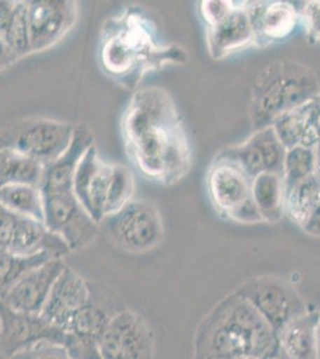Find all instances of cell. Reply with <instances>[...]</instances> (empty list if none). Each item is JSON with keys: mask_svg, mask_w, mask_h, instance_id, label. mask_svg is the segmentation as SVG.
Instances as JSON below:
<instances>
[{"mask_svg": "<svg viewBox=\"0 0 320 359\" xmlns=\"http://www.w3.org/2000/svg\"><path fill=\"white\" fill-rule=\"evenodd\" d=\"M45 167L10 149H0V188L8 184H33L40 187Z\"/></svg>", "mask_w": 320, "mask_h": 359, "instance_id": "24", "label": "cell"}, {"mask_svg": "<svg viewBox=\"0 0 320 359\" xmlns=\"http://www.w3.org/2000/svg\"><path fill=\"white\" fill-rule=\"evenodd\" d=\"M320 205V179L316 174L301 181L286 196V216L302 228L309 215Z\"/></svg>", "mask_w": 320, "mask_h": 359, "instance_id": "27", "label": "cell"}, {"mask_svg": "<svg viewBox=\"0 0 320 359\" xmlns=\"http://www.w3.org/2000/svg\"><path fill=\"white\" fill-rule=\"evenodd\" d=\"M287 149L281 143L272 126L265 127L246 139L244 143L225 147L218 157L230 159L238 164L250 179L260 174H282Z\"/></svg>", "mask_w": 320, "mask_h": 359, "instance_id": "14", "label": "cell"}, {"mask_svg": "<svg viewBox=\"0 0 320 359\" xmlns=\"http://www.w3.org/2000/svg\"><path fill=\"white\" fill-rule=\"evenodd\" d=\"M18 60H20V57H17V54L0 37V71L8 69L10 66L16 64Z\"/></svg>", "mask_w": 320, "mask_h": 359, "instance_id": "34", "label": "cell"}, {"mask_svg": "<svg viewBox=\"0 0 320 359\" xmlns=\"http://www.w3.org/2000/svg\"><path fill=\"white\" fill-rule=\"evenodd\" d=\"M20 215L0 204V249H8L13 242Z\"/></svg>", "mask_w": 320, "mask_h": 359, "instance_id": "33", "label": "cell"}, {"mask_svg": "<svg viewBox=\"0 0 320 359\" xmlns=\"http://www.w3.org/2000/svg\"><path fill=\"white\" fill-rule=\"evenodd\" d=\"M208 49L214 59L235 53L237 50L256 43L255 33L245 6L235 5L223 21L208 27Z\"/></svg>", "mask_w": 320, "mask_h": 359, "instance_id": "20", "label": "cell"}, {"mask_svg": "<svg viewBox=\"0 0 320 359\" xmlns=\"http://www.w3.org/2000/svg\"><path fill=\"white\" fill-rule=\"evenodd\" d=\"M74 128L53 118H23L0 131V149H10L47 167L69 150Z\"/></svg>", "mask_w": 320, "mask_h": 359, "instance_id": "5", "label": "cell"}, {"mask_svg": "<svg viewBox=\"0 0 320 359\" xmlns=\"http://www.w3.org/2000/svg\"><path fill=\"white\" fill-rule=\"evenodd\" d=\"M320 94L316 72L301 62H270L256 77L249 114L255 131L272 126L275 118Z\"/></svg>", "mask_w": 320, "mask_h": 359, "instance_id": "4", "label": "cell"}, {"mask_svg": "<svg viewBox=\"0 0 320 359\" xmlns=\"http://www.w3.org/2000/svg\"><path fill=\"white\" fill-rule=\"evenodd\" d=\"M246 299L276 334L308 311L292 283L276 276L252 278L235 291Z\"/></svg>", "mask_w": 320, "mask_h": 359, "instance_id": "9", "label": "cell"}, {"mask_svg": "<svg viewBox=\"0 0 320 359\" xmlns=\"http://www.w3.org/2000/svg\"><path fill=\"white\" fill-rule=\"evenodd\" d=\"M126 306L115 292L90 282V297L66 330L65 348L74 359H101L99 345L113 316Z\"/></svg>", "mask_w": 320, "mask_h": 359, "instance_id": "6", "label": "cell"}, {"mask_svg": "<svg viewBox=\"0 0 320 359\" xmlns=\"http://www.w3.org/2000/svg\"><path fill=\"white\" fill-rule=\"evenodd\" d=\"M301 229L309 236L320 237V205L314 208Z\"/></svg>", "mask_w": 320, "mask_h": 359, "instance_id": "35", "label": "cell"}, {"mask_svg": "<svg viewBox=\"0 0 320 359\" xmlns=\"http://www.w3.org/2000/svg\"><path fill=\"white\" fill-rule=\"evenodd\" d=\"M252 199L262 219L275 224L286 216V193L282 174L265 172L252 180Z\"/></svg>", "mask_w": 320, "mask_h": 359, "instance_id": "23", "label": "cell"}, {"mask_svg": "<svg viewBox=\"0 0 320 359\" xmlns=\"http://www.w3.org/2000/svg\"><path fill=\"white\" fill-rule=\"evenodd\" d=\"M54 257L48 253L20 255L8 249H0V299L32 271Z\"/></svg>", "mask_w": 320, "mask_h": 359, "instance_id": "25", "label": "cell"}, {"mask_svg": "<svg viewBox=\"0 0 320 359\" xmlns=\"http://www.w3.org/2000/svg\"><path fill=\"white\" fill-rule=\"evenodd\" d=\"M249 359H257V358H249Z\"/></svg>", "mask_w": 320, "mask_h": 359, "instance_id": "39", "label": "cell"}, {"mask_svg": "<svg viewBox=\"0 0 320 359\" xmlns=\"http://www.w3.org/2000/svg\"><path fill=\"white\" fill-rule=\"evenodd\" d=\"M207 189L220 216L242 224L263 222L252 199V180L235 162L215 156L208 170Z\"/></svg>", "mask_w": 320, "mask_h": 359, "instance_id": "7", "label": "cell"}, {"mask_svg": "<svg viewBox=\"0 0 320 359\" xmlns=\"http://www.w3.org/2000/svg\"><path fill=\"white\" fill-rule=\"evenodd\" d=\"M101 224H104L115 245L128 253H147L164 238L160 213L148 201L133 199L118 212L106 217Z\"/></svg>", "mask_w": 320, "mask_h": 359, "instance_id": "8", "label": "cell"}, {"mask_svg": "<svg viewBox=\"0 0 320 359\" xmlns=\"http://www.w3.org/2000/svg\"><path fill=\"white\" fill-rule=\"evenodd\" d=\"M46 226L60 236L69 250H79L96 240L99 224L78 201L74 191L42 194Z\"/></svg>", "mask_w": 320, "mask_h": 359, "instance_id": "11", "label": "cell"}, {"mask_svg": "<svg viewBox=\"0 0 320 359\" xmlns=\"http://www.w3.org/2000/svg\"><path fill=\"white\" fill-rule=\"evenodd\" d=\"M272 359H287V358H286V357H284V355H282V353H281L280 350H279V351H277V353H276V355H274V357H272Z\"/></svg>", "mask_w": 320, "mask_h": 359, "instance_id": "38", "label": "cell"}, {"mask_svg": "<svg viewBox=\"0 0 320 359\" xmlns=\"http://www.w3.org/2000/svg\"><path fill=\"white\" fill-rule=\"evenodd\" d=\"M90 297V282L71 267L57 278L41 314L65 332Z\"/></svg>", "mask_w": 320, "mask_h": 359, "instance_id": "16", "label": "cell"}, {"mask_svg": "<svg viewBox=\"0 0 320 359\" xmlns=\"http://www.w3.org/2000/svg\"><path fill=\"white\" fill-rule=\"evenodd\" d=\"M316 351H318V359H320V315L318 330H316Z\"/></svg>", "mask_w": 320, "mask_h": 359, "instance_id": "37", "label": "cell"}, {"mask_svg": "<svg viewBox=\"0 0 320 359\" xmlns=\"http://www.w3.org/2000/svg\"><path fill=\"white\" fill-rule=\"evenodd\" d=\"M113 164L103 162L97 147L91 145L81 157L74 175V193L90 216L101 225L106 218V204Z\"/></svg>", "mask_w": 320, "mask_h": 359, "instance_id": "15", "label": "cell"}, {"mask_svg": "<svg viewBox=\"0 0 320 359\" xmlns=\"http://www.w3.org/2000/svg\"><path fill=\"white\" fill-rule=\"evenodd\" d=\"M316 175L320 179V142L316 147Z\"/></svg>", "mask_w": 320, "mask_h": 359, "instance_id": "36", "label": "cell"}, {"mask_svg": "<svg viewBox=\"0 0 320 359\" xmlns=\"http://www.w3.org/2000/svg\"><path fill=\"white\" fill-rule=\"evenodd\" d=\"M153 330L141 315L125 308L113 316L99 345L101 359H153Z\"/></svg>", "mask_w": 320, "mask_h": 359, "instance_id": "12", "label": "cell"}, {"mask_svg": "<svg viewBox=\"0 0 320 359\" xmlns=\"http://www.w3.org/2000/svg\"><path fill=\"white\" fill-rule=\"evenodd\" d=\"M98 60L106 76L133 90L145 74L184 62L187 55L179 46L158 41L157 27L141 8L127 6L102 27Z\"/></svg>", "mask_w": 320, "mask_h": 359, "instance_id": "2", "label": "cell"}, {"mask_svg": "<svg viewBox=\"0 0 320 359\" xmlns=\"http://www.w3.org/2000/svg\"><path fill=\"white\" fill-rule=\"evenodd\" d=\"M0 204L20 216L45 221V204L40 187L33 184H8L0 188Z\"/></svg>", "mask_w": 320, "mask_h": 359, "instance_id": "26", "label": "cell"}, {"mask_svg": "<svg viewBox=\"0 0 320 359\" xmlns=\"http://www.w3.org/2000/svg\"><path fill=\"white\" fill-rule=\"evenodd\" d=\"M66 339L43 315L16 311L0 299V352L6 358L47 344L65 347Z\"/></svg>", "mask_w": 320, "mask_h": 359, "instance_id": "10", "label": "cell"}, {"mask_svg": "<svg viewBox=\"0 0 320 359\" xmlns=\"http://www.w3.org/2000/svg\"><path fill=\"white\" fill-rule=\"evenodd\" d=\"M277 351V334L235 292L204 316L195 334L194 359H272Z\"/></svg>", "mask_w": 320, "mask_h": 359, "instance_id": "3", "label": "cell"}, {"mask_svg": "<svg viewBox=\"0 0 320 359\" xmlns=\"http://www.w3.org/2000/svg\"><path fill=\"white\" fill-rule=\"evenodd\" d=\"M320 311L308 309L277 333L281 353L287 359H318L316 330Z\"/></svg>", "mask_w": 320, "mask_h": 359, "instance_id": "21", "label": "cell"}, {"mask_svg": "<svg viewBox=\"0 0 320 359\" xmlns=\"http://www.w3.org/2000/svg\"><path fill=\"white\" fill-rule=\"evenodd\" d=\"M135 181L130 168L122 164H113V175L106 196V217L120 211L133 201Z\"/></svg>", "mask_w": 320, "mask_h": 359, "instance_id": "29", "label": "cell"}, {"mask_svg": "<svg viewBox=\"0 0 320 359\" xmlns=\"http://www.w3.org/2000/svg\"><path fill=\"white\" fill-rule=\"evenodd\" d=\"M78 3L74 0H30L28 1L30 53L52 48L74 28Z\"/></svg>", "mask_w": 320, "mask_h": 359, "instance_id": "13", "label": "cell"}, {"mask_svg": "<svg viewBox=\"0 0 320 359\" xmlns=\"http://www.w3.org/2000/svg\"><path fill=\"white\" fill-rule=\"evenodd\" d=\"M313 174H316V149L305 147L287 149L282 170L286 196L294 186Z\"/></svg>", "mask_w": 320, "mask_h": 359, "instance_id": "28", "label": "cell"}, {"mask_svg": "<svg viewBox=\"0 0 320 359\" xmlns=\"http://www.w3.org/2000/svg\"><path fill=\"white\" fill-rule=\"evenodd\" d=\"M0 37L22 57L30 55L28 1L0 0Z\"/></svg>", "mask_w": 320, "mask_h": 359, "instance_id": "22", "label": "cell"}, {"mask_svg": "<svg viewBox=\"0 0 320 359\" xmlns=\"http://www.w3.org/2000/svg\"><path fill=\"white\" fill-rule=\"evenodd\" d=\"M8 359H74L60 345H41L29 351L20 352Z\"/></svg>", "mask_w": 320, "mask_h": 359, "instance_id": "32", "label": "cell"}, {"mask_svg": "<svg viewBox=\"0 0 320 359\" xmlns=\"http://www.w3.org/2000/svg\"><path fill=\"white\" fill-rule=\"evenodd\" d=\"M299 13L309 43L320 42V1H306Z\"/></svg>", "mask_w": 320, "mask_h": 359, "instance_id": "30", "label": "cell"}, {"mask_svg": "<svg viewBox=\"0 0 320 359\" xmlns=\"http://www.w3.org/2000/svg\"><path fill=\"white\" fill-rule=\"evenodd\" d=\"M121 132L130 162L146 179L171 186L190 169V144L167 90L134 93L122 115Z\"/></svg>", "mask_w": 320, "mask_h": 359, "instance_id": "1", "label": "cell"}, {"mask_svg": "<svg viewBox=\"0 0 320 359\" xmlns=\"http://www.w3.org/2000/svg\"><path fill=\"white\" fill-rule=\"evenodd\" d=\"M233 1H218V0H208L202 1L200 10L202 13L203 20L207 23L208 27L216 25L231 13L235 8Z\"/></svg>", "mask_w": 320, "mask_h": 359, "instance_id": "31", "label": "cell"}, {"mask_svg": "<svg viewBox=\"0 0 320 359\" xmlns=\"http://www.w3.org/2000/svg\"><path fill=\"white\" fill-rule=\"evenodd\" d=\"M251 21L256 43L270 45L291 36L300 21V13L287 1L244 3Z\"/></svg>", "mask_w": 320, "mask_h": 359, "instance_id": "18", "label": "cell"}, {"mask_svg": "<svg viewBox=\"0 0 320 359\" xmlns=\"http://www.w3.org/2000/svg\"><path fill=\"white\" fill-rule=\"evenodd\" d=\"M272 127L286 149H316L320 142L319 95L280 115Z\"/></svg>", "mask_w": 320, "mask_h": 359, "instance_id": "19", "label": "cell"}, {"mask_svg": "<svg viewBox=\"0 0 320 359\" xmlns=\"http://www.w3.org/2000/svg\"><path fill=\"white\" fill-rule=\"evenodd\" d=\"M67 267L62 259H52L22 278L3 298L16 311L41 314L54 284Z\"/></svg>", "mask_w": 320, "mask_h": 359, "instance_id": "17", "label": "cell"}]
</instances>
